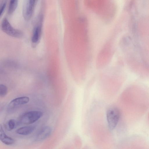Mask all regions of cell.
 I'll return each instance as SVG.
<instances>
[{"label":"cell","instance_id":"cell-5","mask_svg":"<svg viewBox=\"0 0 149 149\" xmlns=\"http://www.w3.org/2000/svg\"><path fill=\"white\" fill-rule=\"evenodd\" d=\"M41 23L37 24L34 28L31 38V41L34 44H38L40 40L42 33Z\"/></svg>","mask_w":149,"mask_h":149},{"label":"cell","instance_id":"cell-1","mask_svg":"<svg viewBox=\"0 0 149 149\" xmlns=\"http://www.w3.org/2000/svg\"><path fill=\"white\" fill-rule=\"evenodd\" d=\"M120 117V112L115 106L109 107L106 111V118L108 126L110 130H114L118 124Z\"/></svg>","mask_w":149,"mask_h":149},{"label":"cell","instance_id":"cell-13","mask_svg":"<svg viewBox=\"0 0 149 149\" xmlns=\"http://www.w3.org/2000/svg\"><path fill=\"white\" fill-rule=\"evenodd\" d=\"M6 5V3H4L3 4V5L1 6V7L0 8V17L2 14V13Z\"/></svg>","mask_w":149,"mask_h":149},{"label":"cell","instance_id":"cell-2","mask_svg":"<svg viewBox=\"0 0 149 149\" xmlns=\"http://www.w3.org/2000/svg\"><path fill=\"white\" fill-rule=\"evenodd\" d=\"M42 114V112L38 111H29L22 116L20 121L22 123L25 124H32L40 119Z\"/></svg>","mask_w":149,"mask_h":149},{"label":"cell","instance_id":"cell-9","mask_svg":"<svg viewBox=\"0 0 149 149\" xmlns=\"http://www.w3.org/2000/svg\"><path fill=\"white\" fill-rule=\"evenodd\" d=\"M35 127L32 126H28L20 127L17 130L16 132L20 135H26L31 133Z\"/></svg>","mask_w":149,"mask_h":149},{"label":"cell","instance_id":"cell-7","mask_svg":"<svg viewBox=\"0 0 149 149\" xmlns=\"http://www.w3.org/2000/svg\"><path fill=\"white\" fill-rule=\"evenodd\" d=\"M0 140L3 143L7 145L13 144L14 139L8 136L5 133L2 125L0 124Z\"/></svg>","mask_w":149,"mask_h":149},{"label":"cell","instance_id":"cell-6","mask_svg":"<svg viewBox=\"0 0 149 149\" xmlns=\"http://www.w3.org/2000/svg\"><path fill=\"white\" fill-rule=\"evenodd\" d=\"M52 129L49 126H46L42 129L38 133L36 139L38 141L43 140L49 136Z\"/></svg>","mask_w":149,"mask_h":149},{"label":"cell","instance_id":"cell-10","mask_svg":"<svg viewBox=\"0 0 149 149\" xmlns=\"http://www.w3.org/2000/svg\"><path fill=\"white\" fill-rule=\"evenodd\" d=\"M18 4V1L11 0L10 1L8 9L9 14L12 13L15 10Z\"/></svg>","mask_w":149,"mask_h":149},{"label":"cell","instance_id":"cell-8","mask_svg":"<svg viewBox=\"0 0 149 149\" xmlns=\"http://www.w3.org/2000/svg\"><path fill=\"white\" fill-rule=\"evenodd\" d=\"M29 100V97L26 96L20 97L12 100L9 104V106L14 107L19 105L26 104Z\"/></svg>","mask_w":149,"mask_h":149},{"label":"cell","instance_id":"cell-12","mask_svg":"<svg viewBox=\"0 0 149 149\" xmlns=\"http://www.w3.org/2000/svg\"><path fill=\"white\" fill-rule=\"evenodd\" d=\"M15 121L13 119H10L8 122V126L10 130H13L15 126Z\"/></svg>","mask_w":149,"mask_h":149},{"label":"cell","instance_id":"cell-3","mask_svg":"<svg viewBox=\"0 0 149 149\" xmlns=\"http://www.w3.org/2000/svg\"><path fill=\"white\" fill-rule=\"evenodd\" d=\"M1 29L6 34L13 37L19 38L21 37L23 35L21 31L13 27L6 19H4L2 21Z\"/></svg>","mask_w":149,"mask_h":149},{"label":"cell","instance_id":"cell-11","mask_svg":"<svg viewBox=\"0 0 149 149\" xmlns=\"http://www.w3.org/2000/svg\"><path fill=\"white\" fill-rule=\"evenodd\" d=\"M8 89L7 87L3 84H0V96L3 97L7 94Z\"/></svg>","mask_w":149,"mask_h":149},{"label":"cell","instance_id":"cell-4","mask_svg":"<svg viewBox=\"0 0 149 149\" xmlns=\"http://www.w3.org/2000/svg\"><path fill=\"white\" fill-rule=\"evenodd\" d=\"M37 3V1L27 0L25 1L23 7V15L24 18L29 20L31 17Z\"/></svg>","mask_w":149,"mask_h":149}]
</instances>
